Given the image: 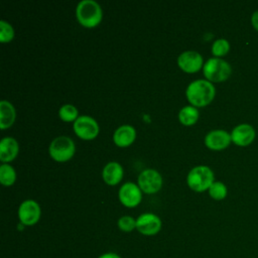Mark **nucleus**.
<instances>
[{"label": "nucleus", "instance_id": "f257e3e1", "mask_svg": "<svg viewBox=\"0 0 258 258\" xmlns=\"http://www.w3.org/2000/svg\"><path fill=\"white\" fill-rule=\"evenodd\" d=\"M216 94L213 83L208 80H196L189 83L185 90V96L194 107H205L209 105Z\"/></svg>", "mask_w": 258, "mask_h": 258}, {"label": "nucleus", "instance_id": "f03ea898", "mask_svg": "<svg viewBox=\"0 0 258 258\" xmlns=\"http://www.w3.org/2000/svg\"><path fill=\"white\" fill-rule=\"evenodd\" d=\"M76 14L78 21L85 27L97 26L102 20V8L94 0H82L78 3Z\"/></svg>", "mask_w": 258, "mask_h": 258}, {"label": "nucleus", "instance_id": "7ed1b4c3", "mask_svg": "<svg viewBox=\"0 0 258 258\" xmlns=\"http://www.w3.org/2000/svg\"><path fill=\"white\" fill-rule=\"evenodd\" d=\"M203 73L209 82L221 83L229 79L232 68L228 61L221 57H211L204 63Z\"/></svg>", "mask_w": 258, "mask_h": 258}, {"label": "nucleus", "instance_id": "20e7f679", "mask_svg": "<svg viewBox=\"0 0 258 258\" xmlns=\"http://www.w3.org/2000/svg\"><path fill=\"white\" fill-rule=\"evenodd\" d=\"M186 182L192 190L204 191L214 182V172L207 165L195 166L187 173Z\"/></svg>", "mask_w": 258, "mask_h": 258}, {"label": "nucleus", "instance_id": "39448f33", "mask_svg": "<svg viewBox=\"0 0 258 258\" xmlns=\"http://www.w3.org/2000/svg\"><path fill=\"white\" fill-rule=\"evenodd\" d=\"M75 143L73 139L68 136L55 137L48 148L51 158L58 162H64L71 159L75 154Z\"/></svg>", "mask_w": 258, "mask_h": 258}, {"label": "nucleus", "instance_id": "423d86ee", "mask_svg": "<svg viewBox=\"0 0 258 258\" xmlns=\"http://www.w3.org/2000/svg\"><path fill=\"white\" fill-rule=\"evenodd\" d=\"M41 216L40 206L33 200L23 201L18 208V218L22 225L33 226Z\"/></svg>", "mask_w": 258, "mask_h": 258}, {"label": "nucleus", "instance_id": "0eeeda50", "mask_svg": "<svg viewBox=\"0 0 258 258\" xmlns=\"http://www.w3.org/2000/svg\"><path fill=\"white\" fill-rule=\"evenodd\" d=\"M74 131L80 138L92 140L99 133V125L94 118L83 115L74 122Z\"/></svg>", "mask_w": 258, "mask_h": 258}, {"label": "nucleus", "instance_id": "6e6552de", "mask_svg": "<svg viewBox=\"0 0 258 258\" xmlns=\"http://www.w3.org/2000/svg\"><path fill=\"white\" fill-rule=\"evenodd\" d=\"M138 185L144 192L154 194L161 188V174L153 168H146L142 170L138 176Z\"/></svg>", "mask_w": 258, "mask_h": 258}, {"label": "nucleus", "instance_id": "1a4fd4ad", "mask_svg": "<svg viewBox=\"0 0 258 258\" xmlns=\"http://www.w3.org/2000/svg\"><path fill=\"white\" fill-rule=\"evenodd\" d=\"M161 220L153 213L141 214L136 219V230L144 236L156 235L161 230Z\"/></svg>", "mask_w": 258, "mask_h": 258}, {"label": "nucleus", "instance_id": "9d476101", "mask_svg": "<svg viewBox=\"0 0 258 258\" xmlns=\"http://www.w3.org/2000/svg\"><path fill=\"white\" fill-rule=\"evenodd\" d=\"M119 201L127 208H134L138 206L142 199V194L139 185L134 182H125L119 188Z\"/></svg>", "mask_w": 258, "mask_h": 258}, {"label": "nucleus", "instance_id": "9b49d317", "mask_svg": "<svg viewBox=\"0 0 258 258\" xmlns=\"http://www.w3.org/2000/svg\"><path fill=\"white\" fill-rule=\"evenodd\" d=\"M178 67L185 73H196L204 67L203 56L195 50H185L177 57Z\"/></svg>", "mask_w": 258, "mask_h": 258}, {"label": "nucleus", "instance_id": "f8f14e48", "mask_svg": "<svg viewBox=\"0 0 258 258\" xmlns=\"http://www.w3.org/2000/svg\"><path fill=\"white\" fill-rule=\"evenodd\" d=\"M256 136L255 129L250 124H239L231 132V139L234 144L237 146L245 147L250 145Z\"/></svg>", "mask_w": 258, "mask_h": 258}, {"label": "nucleus", "instance_id": "ddd939ff", "mask_svg": "<svg viewBox=\"0 0 258 258\" xmlns=\"http://www.w3.org/2000/svg\"><path fill=\"white\" fill-rule=\"evenodd\" d=\"M232 142L231 134L222 129L210 131L205 137V144L212 150H222L227 148Z\"/></svg>", "mask_w": 258, "mask_h": 258}, {"label": "nucleus", "instance_id": "4468645a", "mask_svg": "<svg viewBox=\"0 0 258 258\" xmlns=\"http://www.w3.org/2000/svg\"><path fill=\"white\" fill-rule=\"evenodd\" d=\"M19 145L13 137H4L0 141V160L3 163L12 161L18 154Z\"/></svg>", "mask_w": 258, "mask_h": 258}, {"label": "nucleus", "instance_id": "2eb2a0df", "mask_svg": "<svg viewBox=\"0 0 258 258\" xmlns=\"http://www.w3.org/2000/svg\"><path fill=\"white\" fill-rule=\"evenodd\" d=\"M136 137V131L131 125H122L118 127L113 135V140L115 144L119 147L129 146Z\"/></svg>", "mask_w": 258, "mask_h": 258}, {"label": "nucleus", "instance_id": "dca6fc26", "mask_svg": "<svg viewBox=\"0 0 258 258\" xmlns=\"http://www.w3.org/2000/svg\"><path fill=\"white\" fill-rule=\"evenodd\" d=\"M102 177L109 185H115L123 177V167L116 161L108 162L102 171Z\"/></svg>", "mask_w": 258, "mask_h": 258}, {"label": "nucleus", "instance_id": "f3484780", "mask_svg": "<svg viewBox=\"0 0 258 258\" xmlns=\"http://www.w3.org/2000/svg\"><path fill=\"white\" fill-rule=\"evenodd\" d=\"M15 117H16V111H15V108L13 107V105L6 100H2L0 102V127H1V129H6V128L10 127L14 123Z\"/></svg>", "mask_w": 258, "mask_h": 258}, {"label": "nucleus", "instance_id": "a211bd4d", "mask_svg": "<svg viewBox=\"0 0 258 258\" xmlns=\"http://www.w3.org/2000/svg\"><path fill=\"white\" fill-rule=\"evenodd\" d=\"M178 119L183 125H192L199 119V111L194 106H184L180 109L178 113Z\"/></svg>", "mask_w": 258, "mask_h": 258}, {"label": "nucleus", "instance_id": "6ab92c4d", "mask_svg": "<svg viewBox=\"0 0 258 258\" xmlns=\"http://www.w3.org/2000/svg\"><path fill=\"white\" fill-rule=\"evenodd\" d=\"M16 179V172L14 168L8 163H2L0 166V181L3 185L9 186L14 183Z\"/></svg>", "mask_w": 258, "mask_h": 258}, {"label": "nucleus", "instance_id": "aec40b11", "mask_svg": "<svg viewBox=\"0 0 258 258\" xmlns=\"http://www.w3.org/2000/svg\"><path fill=\"white\" fill-rule=\"evenodd\" d=\"M58 115L64 122H75L78 119V109L72 104H64L59 108Z\"/></svg>", "mask_w": 258, "mask_h": 258}, {"label": "nucleus", "instance_id": "412c9836", "mask_svg": "<svg viewBox=\"0 0 258 258\" xmlns=\"http://www.w3.org/2000/svg\"><path fill=\"white\" fill-rule=\"evenodd\" d=\"M208 190H209L210 197L217 201L225 199L228 194L227 186L222 181H214Z\"/></svg>", "mask_w": 258, "mask_h": 258}, {"label": "nucleus", "instance_id": "4be33fe9", "mask_svg": "<svg viewBox=\"0 0 258 258\" xmlns=\"http://www.w3.org/2000/svg\"><path fill=\"white\" fill-rule=\"evenodd\" d=\"M230 50V43L225 38L216 39L212 45V53L215 57H220L227 54Z\"/></svg>", "mask_w": 258, "mask_h": 258}, {"label": "nucleus", "instance_id": "5701e85b", "mask_svg": "<svg viewBox=\"0 0 258 258\" xmlns=\"http://www.w3.org/2000/svg\"><path fill=\"white\" fill-rule=\"evenodd\" d=\"M14 37V29L10 23L5 20H0V41L9 42Z\"/></svg>", "mask_w": 258, "mask_h": 258}, {"label": "nucleus", "instance_id": "b1692460", "mask_svg": "<svg viewBox=\"0 0 258 258\" xmlns=\"http://www.w3.org/2000/svg\"><path fill=\"white\" fill-rule=\"evenodd\" d=\"M118 228L123 232H132L136 229V220L131 216H122L117 222Z\"/></svg>", "mask_w": 258, "mask_h": 258}, {"label": "nucleus", "instance_id": "393cba45", "mask_svg": "<svg viewBox=\"0 0 258 258\" xmlns=\"http://www.w3.org/2000/svg\"><path fill=\"white\" fill-rule=\"evenodd\" d=\"M251 24L258 31V10H256L251 16Z\"/></svg>", "mask_w": 258, "mask_h": 258}, {"label": "nucleus", "instance_id": "a878e982", "mask_svg": "<svg viewBox=\"0 0 258 258\" xmlns=\"http://www.w3.org/2000/svg\"><path fill=\"white\" fill-rule=\"evenodd\" d=\"M98 258H122V257L115 252H105L101 254Z\"/></svg>", "mask_w": 258, "mask_h": 258}]
</instances>
